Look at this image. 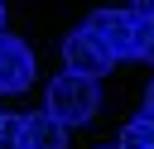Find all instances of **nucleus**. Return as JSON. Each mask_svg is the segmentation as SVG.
Masks as SVG:
<instances>
[{"label": "nucleus", "mask_w": 154, "mask_h": 149, "mask_svg": "<svg viewBox=\"0 0 154 149\" xmlns=\"http://www.w3.org/2000/svg\"><path fill=\"white\" fill-rule=\"evenodd\" d=\"M43 111L63 125H87L101 111V87L96 77H77V72H58L43 91Z\"/></svg>", "instance_id": "nucleus-1"}, {"label": "nucleus", "mask_w": 154, "mask_h": 149, "mask_svg": "<svg viewBox=\"0 0 154 149\" xmlns=\"http://www.w3.org/2000/svg\"><path fill=\"white\" fill-rule=\"evenodd\" d=\"M82 29H87L116 62H120V58H135V48H140V14H135V10H91Z\"/></svg>", "instance_id": "nucleus-2"}, {"label": "nucleus", "mask_w": 154, "mask_h": 149, "mask_svg": "<svg viewBox=\"0 0 154 149\" xmlns=\"http://www.w3.org/2000/svg\"><path fill=\"white\" fill-rule=\"evenodd\" d=\"M63 62H67V72H77V77H101V72H111V53L87 34V29H72L67 38H63Z\"/></svg>", "instance_id": "nucleus-3"}, {"label": "nucleus", "mask_w": 154, "mask_h": 149, "mask_svg": "<svg viewBox=\"0 0 154 149\" xmlns=\"http://www.w3.org/2000/svg\"><path fill=\"white\" fill-rule=\"evenodd\" d=\"M34 82V48L14 34H0V91L14 96Z\"/></svg>", "instance_id": "nucleus-4"}, {"label": "nucleus", "mask_w": 154, "mask_h": 149, "mask_svg": "<svg viewBox=\"0 0 154 149\" xmlns=\"http://www.w3.org/2000/svg\"><path fill=\"white\" fill-rule=\"evenodd\" d=\"M14 139H19V149H67V125L53 120L48 111H34V115L14 120Z\"/></svg>", "instance_id": "nucleus-5"}, {"label": "nucleus", "mask_w": 154, "mask_h": 149, "mask_svg": "<svg viewBox=\"0 0 154 149\" xmlns=\"http://www.w3.org/2000/svg\"><path fill=\"white\" fill-rule=\"evenodd\" d=\"M116 149H154V120H149V115H135V120L120 130Z\"/></svg>", "instance_id": "nucleus-6"}, {"label": "nucleus", "mask_w": 154, "mask_h": 149, "mask_svg": "<svg viewBox=\"0 0 154 149\" xmlns=\"http://www.w3.org/2000/svg\"><path fill=\"white\" fill-rule=\"evenodd\" d=\"M140 62H154V10L140 14V48H135Z\"/></svg>", "instance_id": "nucleus-7"}, {"label": "nucleus", "mask_w": 154, "mask_h": 149, "mask_svg": "<svg viewBox=\"0 0 154 149\" xmlns=\"http://www.w3.org/2000/svg\"><path fill=\"white\" fill-rule=\"evenodd\" d=\"M10 130H14V120H10V115H5V111H0V144H5V139H10Z\"/></svg>", "instance_id": "nucleus-8"}, {"label": "nucleus", "mask_w": 154, "mask_h": 149, "mask_svg": "<svg viewBox=\"0 0 154 149\" xmlns=\"http://www.w3.org/2000/svg\"><path fill=\"white\" fill-rule=\"evenodd\" d=\"M140 115H149V120H154V82H149V91H144V111H140Z\"/></svg>", "instance_id": "nucleus-9"}, {"label": "nucleus", "mask_w": 154, "mask_h": 149, "mask_svg": "<svg viewBox=\"0 0 154 149\" xmlns=\"http://www.w3.org/2000/svg\"><path fill=\"white\" fill-rule=\"evenodd\" d=\"M130 10H135V14H149V10H154V0H130Z\"/></svg>", "instance_id": "nucleus-10"}, {"label": "nucleus", "mask_w": 154, "mask_h": 149, "mask_svg": "<svg viewBox=\"0 0 154 149\" xmlns=\"http://www.w3.org/2000/svg\"><path fill=\"white\" fill-rule=\"evenodd\" d=\"M0 34H5V0H0Z\"/></svg>", "instance_id": "nucleus-11"}, {"label": "nucleus", "mask_w": 154, "mask_h": 149, "mask_svg": "<svg viewBox=\"0 0 154 149\" xmlns=\"http://www.w3.org/2000/svg\"><path fill=\"white\" fill-rule=\"evenodd\" d=\"M101 149H116V144H101Z\"/></svg>", "instance_id": "nucleus-12"}]
</instances>
